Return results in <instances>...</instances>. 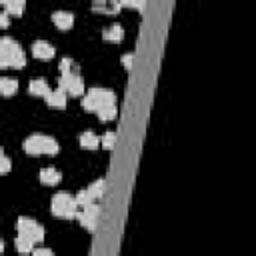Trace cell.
<instances>
[{
	"label": "cell",
	"mask_w": 256,
	"mask_h": 256,
	"mask_svg": "<svg viewBox=\"0 0 256 256\" xmlns=\"http://www.w3.org/2000/svg\"><path fill=\"white\" fill-rule=\"evenodd\" d=\"M26 64V56H24V50L20 48V44L10 38V36H4L0 40V66L2 68H24Z\"/></svg>",
	"instance_id": "6da1fadb"
},
{
	"label": "cell",
	"mask_w": 256,
	"mask_h": 256,
	"mask_svg": "<svg viewBox=\"0 0 256 256\" xmlns=\"http://www.w3.org/2000/svg\"><path fill=\"white\" fill-rule=\"evenodd\" d=\"M110 104H116V94L108 88H90L88 92H84L82 106L90 112H98L100 108Z\"/></svg>",
	"instance_id": "7a4b0ae2"
},
{
	"label": "cell",
	"mask_w": 256,
	"mask_h": 256,
	"mask_svg": "<svg viewBox=\"0 0 256 256\" xmlns=\"http://www.w3.org/2000/svg\"><path fill=\"white\" fill-rule=\"evenodd\" d=\"M22 146H24V150L28 154H34V156H38V154H56L58 148H60L58 142L52 136H46V134H32V136H28Z\"/></svg>",
	"instance_id": "3957f363"
},
{
	"label": "cell",
	"mask_w": 256,
	"mask_h": 256,
	"mask_svg": "<svg viewBox=\"0 0 256 256\" xmlns=\"http://www.w3.org/2000/svg\"><path fill=\"white\" fill-rule=\"evenodd\" d=\"M78 200L76 196H70L66 192H58L52 196V202H50V208H52V214L58 216V218H76L78 214Z\"/></svg>",
	"instance_id": "277c9868"
},
{
	"label": "cell",
	"mask_w": 256,
	"mask_h": 256,
	"mask_svg": "<svg viewBox=\"0 0 256 256\" xmlns=\"http://www.w3.org/2000/svg\"><path fill=\"white\" fill-rule=\"evenodd\" d=\"M58 86L66 92V94H70V96H84V80H82V76L78 74V72H64L62 76H60V80H58Z\"/></svg>",
	"instance_id": "5b68a950"
},
{
	"label": "cell",
	"mask_w": 256,
	"mask_h": 256,
	"mask_svg": "<svg viewBox=\"0 0 256 256\" xmlns=\"http://www.w3.org/2000/svg\"><path fill=\"white\" fill-rule=\"evenodd\" d=\"M16 228H18V234H24V236L32 238L34 242H42L44 240V228L36 220L28 218V216H20L18 222H16Z\"/></svg>",
	"instance_id": "8992f818"
},
{
	"label": "cell",
	"mask_w": 256,
	"mask_h": 256,
	"mask_svg": "<svg viewBox=\"0 0 256 256\" xmlns=\"http://www.w3.org/2000/svg\"><path fill=\"white\" fill-rule=\"evenodd\" d=\"M98 212L100 208L96 206V202H90L86 206H80L78 214H76V220L86 228V230H96V222H98Z\"/></svg>",
	"instance_id": "52a82bcc"
},
{
	"label": "cell",
	"mask_w": 256,
	"mask_h": 256,
	"mask_svg": "<svg viewBox=\"0 0 256 256\" xmlns=\"http://www.w3.org/2000/svg\"><path fill=\"white\" fill-rule=\"evenodd\" d=\"M52 22L56 24V28L60 30H70L74 26V14L68 10H56L52 14Z\"/></svg>",
	"instance_id": "ba28073f"
},
{
	"label": "cell",
	"mask_w": 256,
	"mask_h": 256,
	"mask_svg": "<svg viewBox=\"0 0 256 256\" xmlns=\"http://www.w3.org/2000/svg\"><path fill=\"white\" fill-rule=\"evenodd\" d=\"M32 54L36 58H40V60H50L54 56V46L50 42H46V40H36L32 44Z\"/></svg>",
	"instance_id": "9c48e42d"
},
{
	"label": "cell",
	"mask_w": 256,
	"mask_h": 256,
	"mask_svg": "<svg viewBox=\"0 0 256 256\" xmlns=\"http://www.w3.org/2000/svg\"><path fill=\"white\" fill-rule=\"evenodd\" d=\"M92 8L96 12H104V14H116L122 8L120 0H92Z\"/></svg>",
	"instance_id": "30bf717a"
},
{
	"label": "cell",
	"mask_w": 256,
	"mask_h": 256,
	"mask_svg": "<svg viewBox=\"0 0 256 256\" xmlns=\"http://www.w3.org/2000/svg\"><path fill=\"white\" fill-rule=\"evenodd\" d=\"M44 100H46V104L48 106H54V108H64L66 106V92L58 86L56 90H50L46 96H44Z\"/></svg>",
	"instance_id": "8fae6325"
},
{
	"label": "cell",
	"mask_w": 256,
	"mask_h": 256,
	"mask_svg": "<svg viewBox=\"0 0 256 256\" xmlns=\"http://www.w3.org/2000/svg\"><path fill=\"white\" fill-rule=\"evenodd\" d=\"M60 178H62V174H60V170H56L54 166H46V168L40 170V182H42V184L54 186V184L60 182Z\"/></svg>",
	"instance_id": "7c38bea8"
},
{
	"label": "cell",
	"mask_w": 256,
	"mask_h": 256,
	"mask_svg": "<svg viewBox=\"0 0 256 256\" xmlns=\"http://www.w3.org/2000/svg\"><path fill=\"white\" fill-rule=\"evenodd\" d=\"M102 38L108 40V42H120V40L124 38V28H122L120 24H110V26L104 28Z\"/></svg>",
	"instance_id": "4fadbf2b"
},
{
	"label": "cell",
	"mask_w": 256,
	"mask_h": 256,
	"mask_svg": "<svg viewBox=\"0 0 256 256\" xmlns=\"http://www.w3.org/2000/svg\"><path fill=\"white\" fill-rule=\"evenodd\" d=\"M78 142H80V146L86 148V150H96V148L100 146V138H98L94 132H90V130L82 132V134L78 136Z\"/></svg>",
	"instance_id": "5bb4252c"
},
{
	"label": "cell",
	"mask_w": 256,
	"mask_h": 256,
	"mask_svg": "<svg viewBox=\"0 0 256 256\" xmlns=\"http://www.w3.org/2000/svg\"><path fill=\"white\" fill-rule=\"evenodd\" d=\"M28 90H30V94H34V96H46V94L50 92V86H48V82H46L44 78H34V80H30Z\"/></svg>",
	"instance_id": "9a60e30c"
},
{
	"label": "cell",
	"mask_w": 256,
	"mask_h": 256,
	"mask_svg": "<svg viewBox=\"0 0 256 256\" xmlns=\"http://www.w3.org/2000/svg\"><path fill=\"white\" fill-rule=\"evenodd\" d=\"M14 244H16V250H18V252L26 254V252H32V250H34V244H36V242H34L32 238L24 236V234H18L16 240H14Z\"/></svg>",
	"instance_id": "2e32d148"
},
{
	"label": "cell",
	"mask_w": 256,
	"mask_h": 256,
	"mask_svg": "<svg viewBox=\"0 0 256 256\" xmlns=\"http://www.w3.org/2000/svg\"><path fill=\"white\" fill-rule=\"evenodd\" d=\"M16 90H18V80H14V78H10V76L0 78V92H2L4 96H12Z\"/></svg>",
	"instance_id": "e0dca14e"
},
{
	"label": "cell",
	"mask_w": 256,
	"mask_h": 256,
	"mask_svg": "<svg viewBox=\"0 0 256 256\" xmlns=\"http://www.w3.org/2000/svg\"><path fill=\"white\" fill-rule=\"evenodd\" d=\"M0 2L6 8V12H10L14 16H20L24 12V4H26V0H0Z\"/></svg>",
	"instance_id": "ac0fdd59"
},
{
	"label": "cell",
	"mask_w": 256,
	"mask_h": 256,
	"mask_svg": "<svg viewBox=\"0 0 256 256\" xmlns=\"http://www.w3.org/2000/svg\"><path fill=\"white\" fill-rule=\"evenodd\" d=\"M104 188H106V182H104V180H96V182H92L86 190H88V194L92 196V200H98V198H102Z\"/></svg>",
	"instance_id": "d6986e66"
},
{
	"label": "cell",
	"mask_w": 256,
	"mask_h": 256,
	"mask_svg": "<svg viewBox=\"0 0 256 256\" xmlns=\"http://www.w3.org/2000/svg\"><path fill=\"white\" fill-rule=\"evenodd\" d=\"M96 114H98V118L104 120V122H106V120H112V118H116V104L104 106V108H100Z\"/></svg>",
	"instance_id": "ffe728a7"
},
{
	"label": "cell",
	"mask_w": 256,
	"mask_h": 256,
	"mask_svg": "<svg viewBox=\"0 0 256 256\" xmlns=\"http://www.w3.org/2000/svg\"><path fill=\"white\" fill-rule=\"evenodd\" d=\"M114 142H116V134H114V132H106V134L100 138V144H102L104 148H108V150L114 146Z\"/></svg>",
	"instance_id": "44dd1931"
},
{
	"label": "cell",
	"mask_w": 256,
	"mask_h": 256,
	"mask_svg": "<svg viewBox=\"0 0 256 256\" xmlns=\"http://www.w3.org/2000/svg\"><path fill=\"white\" fill-rule=\"evenodd\" d=\"M74 70V60L72 58H62L60 60V72H72Z\"/></svg>",
	"instance_id": "7402d4cb"
},
{
	"label": "cell",
	"mask_w": 256,
	"mask_h": 256,
	"mask_svg": "<svg viewBox=\"0 0 256 256\" xmlns=\"http://www.w3.org/2000/svg\"><path fill=\"white\" fill-rule=\"evenodd\" d=\"M120 2H122V6H130V8H138V10H142L146 4V0H120Z\"/></svg>",
	"instance_id": "603a6c76"
},
{
	"label": "cell",
	"mask_w": 256,
	"mask_h": 256,
	"mask_svg": "<svg viewBox=\"0 0 256 256\" xmlns=\"http://www.w3.org/2000/svg\"><path fill=\"white\" fill-rule=\"evenodd\" d=\"M0 160H2V166H0V170H2L4 174H6V172L10 170V158H8V156H6L4 152H2V158H0Z\"/></svg>",
	"instance_id": "cb8c5ba5"
},
{
	"label": "cell",
	"mask_w": 256,
	"mask_h": 256,
	"mask_svg": "<svg viewBox=\"0 0 256 256\" xmlns=\"http://www.w3.org/2000/svg\"><path fill=\"white\" fill-rule=\"evenodd\" d=\"M132 60H134V56H132V54H124V56H122V64H124V68H128V70H130Z\"/></svg>",
	"instance_id": "d4e9b609"
},
{
	"label": "cell",
	"mask_w": 256,
	"mask_h": 256,
	"mask_svg": "<svg viewBox=\"0 0 256 256\" xmlns=\"http://www.w3.org/2000/svg\"><path fill=\"white\" fill-rule=\"evenodd\" d=\"M32 254H52V250L50 248H34Z\"/></svg>",
	"instance_id": "484cf974"
},
{
	"label": "cell",
	"mask_w": 256,
	"mask_h": 256,
	"mask_svg": "<svg viewBox=\"0 0 256 256\" xmlns=\"http://www.w3.org/2000/svg\"><path fill=\"white\" fill-rule=\"evenodd\" d=\"M8 16H10V12H4V14H2V26H4V28L8 26Z\"/></svg>",
	"instance_id": "4316f807"
}]
</instances>
